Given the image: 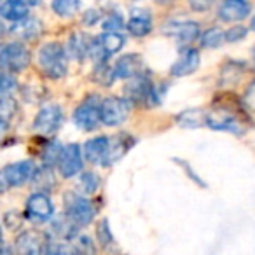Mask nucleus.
Returning <instances> with one entry per match:
<instances>
[{"mask_svg":"<svg viewBox=\"0 0 255 255\" xmlns=\"http://www.w3.org/2000/svg\"><path fill=\"white\" fill-rule=\"evenodd\" d=\"M30 5L26 4L25 0H4L0 4V16L7 21H23L28 18Z\"/></svg>","mask_w":255,"mask_h":255,"instance_id":"nucleus-18","label":"nucleus"},{"mask_svg":"<svg viewBox=\"0 0 255 255\" xmlns=\"http://www.w3.org/2000/svg\"><path fill=\"white\" fill-rule=\"evenodd\" d=\"M58 170H60L61 177L72 178L75 175L82 173V166H84V156L81 152V147L77 143H70V145L61 147L60 157H58Z\"/></svg>","mask_w":255,"mask_h":255,"instance_id":"nucleus-7","label":"nucleus"},{"mask_svg":"<svg viewBox=\"0 0 255 255\" xmlns=\"http://www.w3.org/2000/svg\"><path fill=\"white\" fill-rule=\"evenodd\" d=\"M98 47L105 56L116 54L117 51H121L124 47V37L117 32H105L98 39Z\"/></svg>","mask_w":255,"mask_h":255,"instance_id":"nucleus-20","label":"nucleus"},{"mask_svg":"<svg viewBox=\"0 0 255 255\" xmlns=\"http://www.w3.org/2000/svg\"><path fill=\"white\" fill-rule=\"evenodd\" d=\"M4 25H2V21H0V35H2V33H4Z\"/></svg>","mask_w":255,"mask_h":255,"instance_id":"nucleus-36","label":"nucleus"},{"mask_svg":"<svg viewBox=\"0 0 255 255\" xmlns=\"http://www.w3.org/2000/svg\"><path fill=\"white\" fill-rule=\"evenodd\" d=\"M39 65L49 79H61L68 72V56L61 44L47 42L39 49Z\"/></svg>","mask_w":255,"mask_h":255,"instance_id":"nucleus-1","label":"nucleus"},{"mask_svg":"<svg viewBox=\"0 0 255 255\" xmlns=\"http://www.w3.org/2000/svg\"><path fill=\"white\" fill-rule=\"evenodd\" d=\"M46 236L35 229L25 231L14 241L16 255H46Z\"/></svg>","mask_w":255,"mask_h":255,"instance_id":"nucleus-8","label":"nucleus"},{"mask_svg":"<svg viewBox=\"0 0 255 255\" xmlns=\"http://www.w3.org/2000/svg\"><path fill=\"white\" fill-rule=\"evenodd\" d=\"M198 67H199V53L196 49H185L178 56V60L173 63V67H171V75L173 77L191 75L198 70Z\"/></svg>","mask_w":255,"mask_h":255,"instance_id":"nucleus-17","label":"nucleus"},{"mask_svg":"<svg viewBox=\"0 0 255 255\" xmlns=\"http://www.w3.org/2000/svg\"><path fill=\"white\" fill-rule=\"evenodd\" d=\"M152 30V21H150L149 12H138L135 11L131 18L128 19V32L135 37H145Z\"/></svg>","mask_w":255,"mask_h":255,"instance_id":"nucleus-19","label":"nucleus"},{"mask_svg":"<svg viewBox=\"0 0 255 255\" xmlns=\"http://www.w3.org/2000/svg\"><path fill=\"white\" fill-rule=\"evenodd\" d=\"M123 26V19H121V16H112V18H109L105 23H103V28L109 30V32H114V30L121 28Z\"/></svg>","mask_w":255,"mask_h":255,"instance_id":"nucleus-31","label":"nucleus"},{"mask_svg":"<svg viewBox=\"0 0 255 255\" xmlns=\"http://www.w3.org/2000/svg\"><path fill=\"white\" fill-rule=\"evenodd\" d=\"M164 32L175 37L178 42L191 44L199 37V25L194 21H171L168 26H164Z\"/></svg>","mask_w":255,"mask_h":255,"instance_id":"nucleus-16","label":"nucleus"},{"mask_svg":"<svg viewBox=\"0 0 255 255\" xmlns=\"http://www.w3.org/2000/svg\"><path fill=\"white\" fill-rule=\"evenodd\" d=\"M61 121H63L61 107L46 105L37 114L35 121H33V129H35L39 135H53V133H56L58 129H60Z\"/></svg>","mask_w":255,"mask_h":255,"instance_id":"nucleus-9","label":"nucleus"},{"mask_svg":"<svg viewBox=\"0 0 255 255\" xmlns=\"http://www.w3.org/2000/svg\"><path fill=\"white\" fill-rule=\"evenodd\" d=\"M2 171H4V177L7 180L9 187H19V185H25L26 182L33 180L37 168L33 161H19V163L7 164Z\"/></svg>","mask_w":255,"mask_h":255,"instance_id":"nucleus-11","label":"nucleus"},{"mask_svg":"<svg viewBox=\"0 0 255 255\" xmlns=\"http://www.w3.org/2000/svg\"><path fill=\"white\" fill-rule=\"evenodd\" d=\"M116 79H135L143 75V61L138 54H126L119 58L114 67Z\"/></svg>","mask_w":255,"mask_h":255,"instance_id":"nucleus-15","label":"nucleus"},{"mask_svg":"<svg viewBox=\"0 0 255 255\" xmlns=\"http://www.w3.org/2000/svg\"><path fill=\"white\" fill-rule=\"evenodd\" d=\"M254 61H255V51H254Z\"/></svg>","mask_w":255,"mask_h":255,"instance_id":"nucleus-39","label":"nucleus"},{"mask_svg":"<svg viewBox=\"0 0 255 255\" xmlns=\"http://www.w3.org/2000/svg\"><path fill=\"white\" fill-rule=\"evenodd\" d=\"M53 213H54L53 203H51V199L44 192H35L26 201V215L32 220L46 222V220H49L53 217Z\"/></svg>","mask_w":255,"mask_h":255,"instance_id":"nucleus-13","label":"nucleus"},{"mask_svg":"<svg viewBox=\"0 0 255 255\" xmlns=\"http://www.w3.org/2000/svg\"><path fill=\"white\" fill-rule=\"evenodd\" d=\"M74 123L77 124L81 129H86V131L96 129L98 124L102 123V121H100V102H95V100H91V98L84 100V102L75 109Z\"/></svg>","mask_w":255,"mask_h":255,"instance_id":"nucleus-10","label":"nucleus"},{"mask_svg":"<svg viewBox=\"0 0 255 255\" xmlns=\"http://www.w3.org/2000/svg\"><path fill=\"white\" fill-rule=\"evenodd\" d=\"M224 32H220L219 28H210V30H206L205 33H203V37H201V42H203V46H206V47H219V46H222L224 44Z\"/></svg>","mask_w":255,"mask_h":255,"instance_id":"nucleus-25","label":"nucleus"},{"mask_svg":"<svg viewBox=\"0 0 255 255\" xmlns=\"http://www.w3.org/2000/svg\"><path fill=\"white\" fill-rule=\"evenodd\" d=\"M100 185V178L96 177L95 173H82L81 175V180H79V187L84 194H93V192L98 189Z\"/></svg>","mask_w":255,"mask_h":255,"instance_id":"nucleus-26","label":"nucleus"},{"mask_svg":"<svg viewBox=\"0 0 255 255\" xmlns=\"http://www.w3.org/2000/svg\"><path fill=\"white\" fill-rule=\"evenodd\" d=\"M205 126L212 128V129H219V131L240 133L243 124H241L240 116L234 110L219 105L205 112Z\"/></svg>","mask_w":255,"mask_h":255,"instance_id":"nucleus-3","label":"nucleus"},{"mask_svg":"<svg viewBox=\"0 0 255 255\" xmlns=\"http://www.w3.org/2000/svg\"><path fill=\"white\" fill-rule=\"evenodd\" d=\"M18 112V105L12 98L9 96H2L0 98V123L9 124L12 121V117Z\"/></svg>","mask_w":255,"mask_h":255,"instance_id":"nucleus-24","label":"nucleus"},{"mask_svg":"<svg viewBox=\"0 0 255 255\" xmlns=\"http://www.w3.org/2000/svg\"><path fill=\"white\" fill-rule=\"evenodd\" d=\"M0 2H4V0H0Z\"/></svg>","mask_w":255,"mask_h":255,"instance_id":"nucleus-40","label":"nucleus"},{"mask_svg":"<svg viewBox=\"0 0 255 255\" xmlns=\"http://www.w3.org/2000/svg\"><path fill=\"white\" fill-rule=\"evenodd\" d=\"M129 110H131V103L128 100L109 96L100 102V121L107 126H117L128 119Z\"/></svg>","mask_w":255,"mask_h":255,"instance_id":"nucleus-5","label":"nucleus"},{"mask_svg":"<svg viewBox=\"0 0 255 255\" xmlns=\"http://www.w3.org/2000/svg\"><path fill=\"white\" fill-rule=\"evenodd\" d=\"M98 238H100V241H102V245H107L110 240H112V234H110L107 222H103L102 226L98 227Z\"/></svg>","mask_w":255,"mask_h":255,"instance_id":"nucleus-32","label":"nucleus"},{"mask_svg":"<svg viewBox=\"0 0 255 255\" xmlns=\"http://www.w3.org/2000/svg\"><path fill=\"white\" fill-rule=\"evenodd\" d=\"M82 156L91 164H109L110 163V138L98 136L86 142Z\"/></svg>","mask_w":255,"mask_h":255,"instance_id":"nucleus-12","label":"nucleus"},{"mask_svg":"<svg viewBox=\"0 0 255 255\" xmlns=\"http://www.w3.org/2000/svg\"><path fill=\"white\" fill-rule=\"evenodd\" d=\"M25 2H26L28 5H37V4L40 2V0H25Z\"/></svg>","mask_w":255,"mask_h":255,"instance_id":"nucleus-35","label":"nucleus"},{"mask_svg":"<svg viewBox=\"0 0 255 255\" xmlns=\"http://www.w3.org/2000/svg\"><path fill=\"white\" fill-rule=\"evenodd\" d=\"M82 0H53V11L61 18H70L81 9Z\"/></svg>","mask_w":255,"mask_h":255,"instance_id":"nucleus-22","label":"nucleus"},{"mask_svg":"<svg viewBox=\"0 0 255 255\" xmlns=\"http://www.w3.org/2000/svg\"><path fill=\"white\" fill-rule=\"evenodd\" d=\"M128 102L136 103V105H156L157 103V91L154 88V84L145 77V75H140V77L131 79L129 86L126 88Z\"/></svg>","mask_w":255,"mask_h":255,"instance_id":"nucleus-6","label":"nucleus"},{"mask_svg":"<svg viewBox=\"0 0 255 255\" xmlns=\"http://www.w3.org/2000/svg\"><path fill=\"white\" fill-rule=\"evenodd\" d=\"M217 0H189V4H191L192 11L196 12H203V11H208L213 4H215Z\"/></svg>","mask_w":255,"mask_h":255,"instance_id":"nucleus-30","label":"nucleus"},{"mask_svg":"<svg viewBox=\"0 0 255 255\" xmlns=\"http://www.w3.org/2000/svg\"><path fill=\"white\" fill-rule=\"evenodd\" d=\"M252 11L248 0H224L219 7V18L226 23H234L245 19Z\"/></svg>","mask_w":255,"mask_h":255,"instance_id":"nucleus-14","label":"nucleus"},{"mask_svg":"<svg viewBox=\"0 0 255 255\" xmlns=\"http://www.w3.org/2000/svg\"><path fill=\"white\" fill-rule=\"evenodd\" d=\"M5 133H7V124H5V123H0V142L4 140Z\"/></svg>","mask_w":255,"mask_h":255,"instance_id":"nucleus-34","label":"nucleus"},{"mask_svg":"<svg viewBox=\"0 0 255 255\" xmlns=\"http://www.w3.org/2000/svg\"><path fill=\"white\" fill-rule=\"evenodd\" d=\"M96 208L91 199L86 196H77L74 192L65 194V215L72 220L77 227L88 226L95 219Z\"/></svg>","mask_w":255,"mask_h":255,"instance_id":"nucleus-2","label":"nucleus"},{"mask_svg":"<svg viewBox=\"0 0 255 255\" xmlns=\"http://www.w3.org/2000/svg\"><path fill=\"white\" fill-rule=\"evenodd\" d=\"M30 65V51L25 44L11 42L0 49V68L5 72H21Z\"/></svg>","mask_w":255,"mask_h":255,"instance_id":"nucleus-4","label":"nucleus"},{"mask_svg":"<svg viewBox=\"0 0 255 255\" xmlns=\"http://www.w3.org/2000/svg\"><path fill=\"white\" fill-rule=\"evenodd\" d=\"M75 247L74 252L77 255H95V245L86 236H75Z\"/></svg>","mask_w":255,"mask_h":255,"instance_id":"nucleus-27","label":"nucleus"},{"mask_svg":"<svg viewBox=\"0 0 255 255\" xmlns=\"http://www.w3.org/2000/svg\"><path fill=\"white\" fill-rule=\"evenodd\" d=\"M252 28L255 30V14H254V18H252Z\"/></svg>","mask_w":255,"mask_h":255,"instance_id":"nucleus-37","label":"nucleus"},{"mask_svg":"<svg viewBox=\"0 0 255 255\" xmlns=\"http://www.w3.org/2000/svg\"><path fill=\"white\" fill-rule=\"evenodd\" d=\"M245 35H247V28L236 26V28L227 30V32L224 33V39H226V42H238V40L243 39Z\"/></svg>","mask_w":255,"mask_h":255,"instance_id":"nucleus-29","label":"nucleus"},{"mask_svg":"<svg viewBox=\"0 0 255 255\" xmlns=\"http://www.w3.org/2000/svg\"><path fill=\"white\" fill-rule=\"evenodd\" d=\"M178 124L184 128H199L205 126V110H187L177 117Z\"/></svg>","mask_w":255,"mask_h":255,"instance_id":"nucleus-23","label":"nucleus"},{"mask_svg":"<svg viewBox=\"0 0 255 255\" xmlns=\"http://www.w3.org/2000/svg\"><path fill=\"white\" fill-rule=\"evenodd\" d=\"M9 189V184L4 177V171H0V192H5Z\"/></svg>","mask_w":255,"mask_h":255,"instance_id":"nucleus-33","label":"nucleus"},{"mask_svg":"<svg viewBox=\"0 0 255 255\" xmlns=\"http://www.w3.org/2000/svg\"><path fill=\"white\" fill-rule=\"evenodd\" d=\"M0 247H2V227H0Z\"/></svg>","mask_w":255,"mask_h":255,"instance_id":"nucleus-38","label":"nucleus"},{"mask_svg":"<svg viewBox=\"0 0 255 255\" xmlns=\"http://www.w3.org/2000/svg\"><path fill=\"white\" fill-rule=\"evenodd\" d=\"M40 30H42V26H40V23L37 21V19L26 18V19H23V21L16 23L14 28H12V33L28 40V39H35V37L40 33Z\"/></svg>","mask_w":255,"mask_h":255,"instance_id":"nucleus-21","label":"nucleus"},{"mask_svg":"<svg viewBox=\"0 0 255 255\" xmlns=\"http://www.w3.org/2000/svg\"><path fill=\"white\" fill-rule=\"evenodd\" d=\"M16 79L12 77L11 74H7V72H0V98L2 96H7L11 91H14L16 89Z\"/></svg>","mask_w":255,"mask_h":255,"instance_id":"nucleus-28","label":"nucleus"}]
</instances>
